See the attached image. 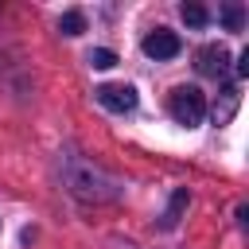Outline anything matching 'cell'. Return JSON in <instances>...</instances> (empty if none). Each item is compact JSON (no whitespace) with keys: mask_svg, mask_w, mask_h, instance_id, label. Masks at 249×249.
Returning a JSON list of instances; mask_svg holds the SVG:
<instances>
[{"mask_svg":"<svg viewBox=\"0 0 249 249\" xmlns=\"http://www.w3.org/2000/svg\"><path fill=\"white\" fill-rule=\"evenodd\" d=\"M62 179H66V187H70L78 198H86V202H113V198H117V183H113L109 175H101V171H97L93 163H86V160H66Z\"/></svg>","mask_w":249,"mask_h":249,"instance_id":"obj_1","label":"cell"},{"mask_svg":"<svg viewBox=\"0 0 249 249\" xmlns=\"http://www.w3.org/2000/svg\"><path fill=\"white\" fill-rule=\"evenodd\" d=\"M226 62H230V51H226V47H206V51H198V70L210 74V78L226 74Z\"/></svg>","mask_w":249,"mask_h":249,"instance_id":"obj_5","label":"cell"},{"mask_svg":"<svg viewBox=\"0 0 249 249\" xmlns=\"http://www.w3.org/2000/svg\"><path fill=\"white\" fill-rule=\"evenodd\" d=\"M183 19H187L191 27H202V23H206V8H202V4H183Z\"/></svg>","mask_w":249,"mask_h":249,"instance_id":"obj_9","label":"cell"},{"mask_svg":"<svg viewBox=\"0 0 249 249\" xmlns=\"http://www.w3.org/2000/svg\"><path fill=\"white\" fill-rule=\"evenodd\" d=\"M58 31H62V35H82V31H86V19H82V12H66V16L58 19Z\"/></svg>","mask_w":249,"mask_h":249,"instance_id":"obj_6","label":"cell"},{"mask_svg":"<svg viewBox=\"0 0 249 249\" xmlns=\"http://www.w3.org/2000/svg\"><path fill=\"white\" fill-rule=\"evenodd\" d=\"M167 105H171V117H175L179 124H187V128L202 124V117H206V97H202L198 86H175Z\"/></svg>","mask_w":249,"mask_h":249,"instance_id":"obj_2","label":"cell"},{"mask_svg":"<svg viewBox=\"0 0 249 249\" xmlns=\"http://www.w3.org/2000/svg\"><path fill=\"white\" fill-rule=\"evenodd\" d=\"M89 66L93 70H109V66H117V54L109 47H97V51H89Z\"/></svg>","mask_w":249,"mask_h":249,"instance_id":"obj_8","label":"cell"},{"mask_svg":"<svg viewBox=\"0 0 249 249\" xmlns=\"http://www.w3.org/2000/svg\"><path fill=\"white\" fill-rule=\"evenodd\" d=\"M179 51H183V43H179V35L167 31V27H156V31L144 39V54L156 58V62H160V58H175Z\"/></svg>","mask_w":249,"mask_h":249,"instance_id":"obj_4","label":"cell"},{"mask_svg":"<svg viewBox=\"0 0 249 249\" xmlns=\"http://www.w3.org/2000/svg\"><path fill=\"white\" fill-rule=\"evenodd\" d=\"M93 97H97V105H105L109 113H132V109H136V89L124 86V82H105V86L93 89Z\"/></svg>","mask_w":249,"mask_h":249,"instance_id":"obj_3","label":"cell"},{"mask_svg":"<svg viewBox=\"0 0 249 249\" xmlns=\"http://www.w3.org/2000/svg\"><path fill=\"white\" fill-rule=\"evenodd\" d=\"M183 206H187V191H175V195H171V206H167V214H163V226H167V230H171V226L179 222Z\"/></svg>","mask_w":249,"mask_h":249,"instance_id":"obj_7","label":"cell"},{"mask_svg":"<svg viewBox=\"0 0 249 249\" xmlns=\"http://www.w3.org/2000/svg\"><path fill=\"white\" fill-rule=\"evenodd\" d=\"M222 19H226V27H230V31H237V27H241V4H226Z\"/></svg>","mask_w":249,"mask_h":249,"instance_id":"obj_10","label":"cell"}]
</instances>
